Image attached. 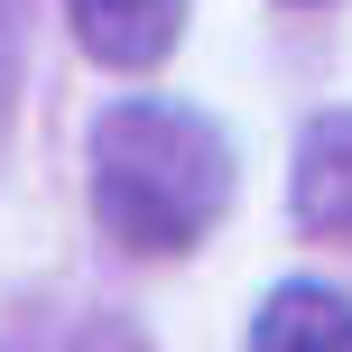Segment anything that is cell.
Here are the masks:
<instances>
[{
    "label": "cell",
    "instance_id": "6da1fadb",
    "mask_svg": "<svg viewBox=\"0 0 352 352\" xmlns=\"http://www.w3.org/2000/svg\"><path fill=\"white\" fill-rule=\"evenodd\" d=\"M93 223L140 260H176L232 213V140L213 111L167 93H121L84 140Z\"/></svg>",
    "mask_w": 352,
    "mask_h": 352
},
{
    "label": "cell",
    "instance_id": "7a4b0ae2",
    "mask_svg": "<svg viewBox=\"0 0 352 352\" xmlns=\"http://www.w3.org/2000/svg\"><path fill=\"white\" fill-rule=\"evenodd\" d=\"M287 213L316 241H352V111H316L297 130V167H287Z\"/></svg>",
    "mask_w": 352,
    "mask_h": 352
},
{
    "label": "cell",
    "instance_id": "3957f363",
    "mask_svg": "<svg viewBox=\"0 0 352 352\" xmlns=\"http://www.w3.org/2000/svg\"><path fill=\"white\" fill-rule=\"evenodd\" d=\"M65 19H74V47L111 74L167 65L186 37V0H65Z\"/></svg>",
    "mask_w": 352,
    "mask_h": 352
},
{
    "label": "cell",
    "instance_id": "277c9868",
    "mask_svg": "<svg viewBox=\"0 0 352 352\" xmlns=\"http://www.w3.org/2000/svg\"><path fill=\"white\" fill-rule=\"evenodd\" d=\"M250 352H352V297L324 278H287L250 316Z\"/></svg>",
    "mask_w": 352,
    "mask_h": 352
},
{
    "label": "cell",
    "instance_id": "5b68a950",
    "mask_svg": "<svg viewBox=\"0 0 352 352\" xmlns=\"http://www.w3.org/2000/svg\"><path fill=\"white\" fill-rule=\"evenodd\" d=\"M297 10H316V0H297Z\"/></svg>",
    "mask_w": 352,
    "mask_h": 352
}]
</instances>
